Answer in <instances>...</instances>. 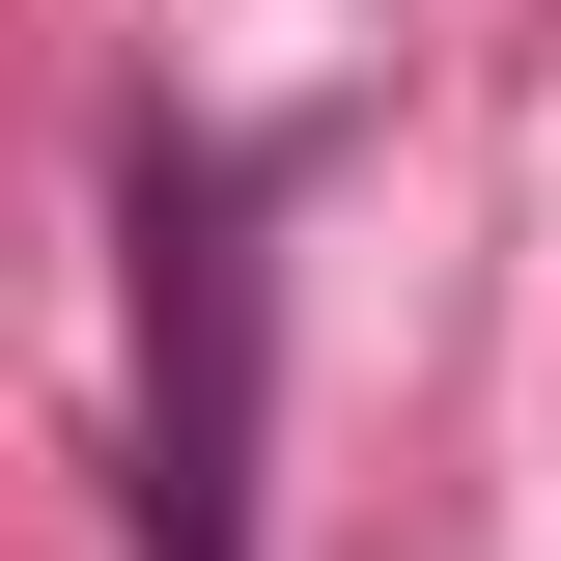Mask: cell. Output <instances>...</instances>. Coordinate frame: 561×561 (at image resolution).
I'll list each match as a JSON object with an SVG mask.
<instances>
[{
  "instance_id": "cell-1",
  "label": "cell",
  "mask_w": 561,
  "mask_h": 561,
  "mask_svg": "<svg viewBox=\"0 0 561 561\" xmlns=\"http://www.w3.org/2000/svg\"><path fill=\"white\" fill-rule=\"evenodd\" d=\"M140 561H253V393H280V280H253V169L140 140Z\"/></svg>"
}]
</instances>
